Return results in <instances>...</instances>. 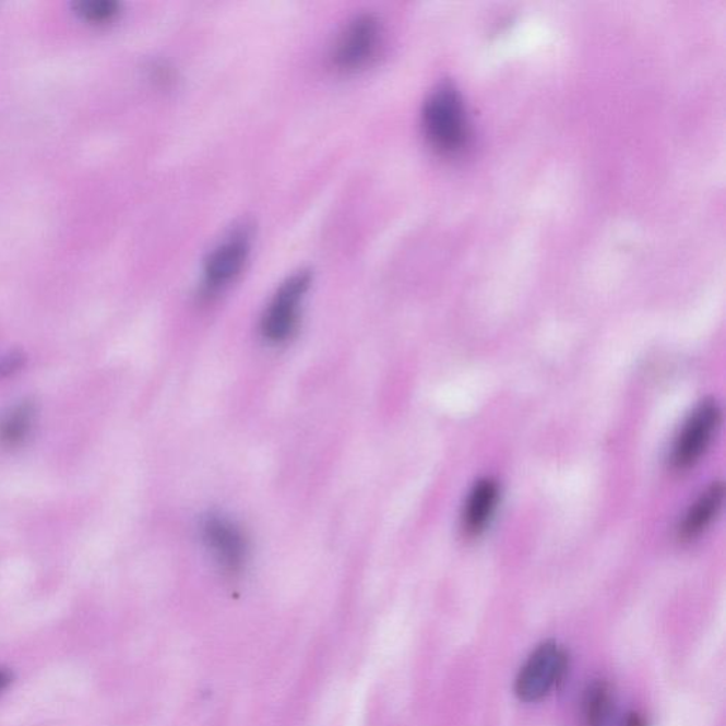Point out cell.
I'll list each match as a JSON object with an SVG mask.
<instances>
[{"instance_id":"obj_13","label":"cell","mask_w":726,"mask_h":726,"mask_svg":"<svg viewBox=\"0 0 726 726\" xmlns=\"http://www.w3.org/2000/svg\"><path fill=\"white\" fill-rule=\"evenodd\" d=\"M25 355L22 353H11L0 360V378L12 377L19 372L25 365Z\"/></svg>"},{"instance_id":"obj_10","label":"cell","mask_w":726,"mask_h":726,"mask_svg":"<svg viewBox=\"0 0 726 726\" xmlns=\"http://www.w3.org/2000/svg\"><path fill=\"white\" fill-rule=\"evenodd\" d=\"M724 486L715 483L694 502L688 510L685 521L680 526V538L691 540L702 534L718 515L724 501Z\"/></svg>"},{"instance_id":"obj_1","label":"cell","mask_w":726,"mask_h":726,"mask_svg":"<svg viewBox=\"0 0 726 726\" xmlns=\"http://www.w3.org/2000/svg\"><path fill=\"white\" fill-rule=\"evenodd\" d=\"M424 128L431 146L443 155H457L466 148L469 126L463 98L452 84H441L424 107Z\"/></svg>"},{"instance_id":"obj_8","label":"cell","mask_w":726,"mask_h":726,"mask_svg":"<svg viewBox=\"0 0 726 726\" xmlns=\"http://www.w3.org/2000/svg\"><path fill=\"white\" fill-rule=\"evenodd\" d=\"M500 500V487L491 478H484L469 491L463 511V528L467 535H480L490 525Z\"/></svg>"},{"instance_id":"obj_7","label":"cell","mask_w":726,"mask_h":726,"mask_svg":"<svg viewBox=\"0 0 726 726\" xmlns=\"http://www.w3.org/2000/svg\"><path fill=\"white\" fill-rule=\"evenodd\" d=\"M203 538L213 557L226 571L237 572L243 568L249 552L243 531L230 520L212 515L203 522Z\"/></svg>"},{"instance_id":"obj_2","label":"cell","mask_w":726,"mask_h":726,"mask_svg":"<svg viewBox=\"0 0 726 726\" xmlns=\"http://www.w3.org/2000/svg\"><path fill=\"white\" fill-rule=\"evenodd\" d=\"M568 654L555 642L540 644L521 667L515 694L524 702L544 700L563 680L568 671Z\"/></svg>"},{"instance_id":"obj_6","label":"cell","mask_w":726,"mask_h":726,"mask_svg":"<svg viewBox=\"0 0 726 726\" xmlns=\"http://www.w3.org/2000/svg\"><path fill=\"white\" fill-rule=\"evenodd\" d=\"M250 249L251 239L247 229L235 231L219 246H216L209 253L205 269H203L207 291H217L234 282L245 269Z\"/></svg>"},{"instance_id":"obj_4","label":"cell","mask_w":726,"mask_h":726,"mask_svg":"<svg viewBox=\"0 0 726 726\" xmlns=\"http://www.w3.org/2000/svg\"><path fill=\"white\" fill-rule=\"evenodd\" d=\"M382 41V26L373 14H360L350 21L336 40L334 63L341 70L365 68L377 57Z\"/></svg>"},{"instance_id":"obj_9","label":"cell","mask_w":726,"mask_h":726,"mask_svg":"<svg viewBox=\"0 0 726 726\" xmlns=\"http://www.w3.org/2000/svg\"><path fill=\"white\" fill-rule=\"evenodd\" d=\"M39 405L35 398H23L0 415V448L14 449L25 443L35 429Z\"/></svg>"},{"instance_id":"obj_11","label":"cell","mask_w":726,"mask_h":726,"mask_svg":"<svg viewBox=\"0 0 726 726\" xmlns=\"http://www.w3.org/2000/svg\"><path fill=\"white\" fill-rule=\"evenodd\" d=\"M583 716L586 726H621L617 719L614 691L606 682H595L585 692Z\"/></svg>"},{"instance_id":"obj_3","label":"cell","mask_w":726,"mask_h":726,"mask_svg":"<svg viewBox=\"0 0 726 726\" xmlns=\"http://www.w3.org/2000/svg\"><path fill=\"white\" fill-rule=\"evenodd\" d=\"M311 278L310 272L301 270L288 277L274 294L261 318V334L270 343H284L296 331L301 302L311 286Z\"/></svg>"},{"instance_id":"obj_12","label":"cell","mask_w":726,"mask_h":726,"mask_svg":"<svg viewBox=\"0 0 726 726\" xmlns=\"http://www.w3.org/2000/svg\"><path fill=\"white\" fill-rule=\"evenodd\" d=\"M74 11L84 21L106 23L112 21L120 13V3L116 0H79L74 3Z\"/></svg>"},{"instance_id":"obj_14","label":"cell","mask_w":726,"mask_h":726,"mask_svg":"<svg viewBox=\"0 0 726 726\" xmlns=\"http://www.w3.org/2000/svg\"><path fill=\"white\" fill-rule=\"evenodd\" d=\"M12 682V673L7 670V668L0 667V692L7 690Z\"/></svg>"},{"instance_id":"obj_5","label":"cell","mask_w":726,"mask_h":726,"mask_svg":"<svg viewBox=\"0 0 726 726\" xmlns=\"http://www.w3.org/2000/svg\"><path fill=\"white\" fill-rule=\"evenodd\" d=\"M721 421V410L715 402L701 403L688 417L674 444L673 467L678 472L691 468L710 448Z\"/></svg>"}]
</instances>
